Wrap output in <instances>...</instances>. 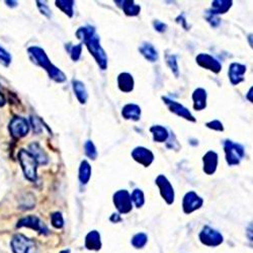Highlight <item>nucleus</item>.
Returning <instances> with one entry per match:
<instances>
[{"label": "nucleus", "instance_id": "nucleus-15", "mask_svg": "<svg viewBox=\"0 0 253 253\" xmlns=\"http://www.w3.org/2000/svg\"><path fill=\"white\" fill-rule=\"evenodd\" d=\"M246 72V66L240 63H232L229 67L228 75L232 85H238L244 81V74Z\"/></svg>", "mask_w": 253, "mask_h": 253}, {"label": "nucleus", "instance_id": "nucleus-36", "mask_svg": "<svg viewBox=\"0 0 253 253\" xmlns=\"http://www.w3.org/2000/svg\"><path fill=\"white\" fill-rule=\"evenodd\" d=\"M206 126H207V128L212 129L214 131H217V132H223L224 131L223 124L220 121H218V119H214V121H211V122L207 123Z\"/></svg>", "mask_w": 253, "mask_h": 253}, {"label": "nucleus", "instance_id": "nucleus-22", "mask_svg": "<svg viewBox=\"0 0 253 253\" xmlns=\"http://www.w3.org/2000/svg\"><path fill=\"white\" fill-rule=\"evenodd\" d=\"M116 2L117 3H121V4H117L118 6H121L123 11L125 12V15L128 17H136L139 15V12L141 10V7L137 4H135L134 1H131V0H122V1H118L117 0Z\"/></svg>", "mask_w": 253, "mask_h": 253}, {"label": "nucleus", "instance_id": "nucleus-6", "mask_svg": "<svg viewBox=\"0 0 253 253\" xmlns=\"http://www.w3.org/2000/svg\"><path fill=\"white\" fill-rule=\"evenodd\" d=\"M199 240L209 247H216L223 243L224 238L220 232L211 228L210 226H205L199 233Z\"/></svg>", "mask_w": 253, "mask_h": 253}, {"label": "nucleus", "instance_id": "nucleus-7", "mask_svg": "<svg viewBox=\"0 0 253 253\" xmlns=\"http://www.w3.org/2000/svg\"><path fill=\"white\" fill-rule=\"evenodd\" d=\"M17 227L18 228H21V227L30 228L35 231H38L39 234H42V235H48L50 233L48 227L44 224V222L39 220L38 217L33 216V215L21 218L18 222Z\"/></svg>", "mask_w": 253, "mask_h": 253}, {"label": "nucleus", "instance_id": "nucleus-14", "mask_svg": "<svg viewBox=\"0 0 253 253\" xmlns=\"http://www.w3.org/2000/svg\"><path fill=\"white\" fill-rule=\"evenodd\" d=\"M132 157L138 163L142 164L145 167H148L154 160V154L147 148L137 147L132 152Z\"/></svg>", "mask_w": 253, "mask_h": 253}, {"label": "nucleus", "instance_id": "nucleus-2", "mask_svg": "<svg viewBox=\"0 0 253 253\" xmlns=\"http://www.w3.org/2000/svg\"><path fill=\"white\" fill-rule=\"evenodd\" d=\"M28 51L30 53V55L35 60V62L48 72L51 79L59 83L64 82L66 80L65 74L59 68H57L55 65H53L51 63L50 59L46 54V52L42 48L34 46V47H30Z\"/></svg>", "mask_w": 253, "mask_h": 253}, {"label": "nucleus", "instance_id": "nucleus-29", "mask_svg": "<svg viewBox=\"0 0 253 253\" xmlns=\"http://www.w3.org/2000/svg\"><path fill=\"white\" fill-rule=\"evenodd\" d=\"M147 242H148V237L145 233H137L132 238V241H131L132 245L137 249L143 248L146 244H147Z\"/></svg>", "mask_w": 253, "mask_h": 253}, {"label": "nucleus", "instance_id": "nucleus-32", "mask_svg": "<svg viewBox=\"0 0 253 253\" xmlns=\"http://www.w3.org/2000/svg\"><path fill=\"white\" fill-rule=\"evenodd\" d=\"M131 198H132V202L135 204V206L137 208H141L145 203L144 194L141 190H138V189L133 192V194L131 195Z\"/></svg>", "mask_w": 253, "mask_h": 253}, {"label": "nucleus", "instance_id": "nucleus-40", "mask_svg": "<svg viewBox=\"0 0 253 253\" xmlns=\"http://www.w3.org/2000/svg\"><path fill=\"white\" fill-rule=\"evenodd\" d=\"M246 235L250 241L253 242V222H251L246 229Z\"/></svg>", "mask_w": 253, "mask_h": 253}, {"label": "nucleus", "instance_id": "nucleus-23", "mask_svg": "<svg viewBox=\"0 0 253 253\" xmlns=\"http://www.w3.org/2000/svg\"><path fill=\"white\" fill-rule=\"evenodd\" d=\"M139 51L146 60H148L150 62H155L158 60L157 50L150 43H143L139 48Z\"/></svg>", "mask_w": 253, "mask_h": 253}, {"label": "nucleus", "instance_id": "nucleus-26", "mask_svg": "<svg viewBox=\"0 0 253 253\" xmlns=\"http://www.w3.org/2000/svg\"><path fill=\"white\" fill-rule=\"evenodd\" d=\"M150 132L153 135V140L158 143L165 142L169 137L167 129L162 126H153L150 128Z\"/></svg>", "mask_w": 253, "mask_h": 253}, {"label": "nucleus", "instance_id": "nucleus-28", "mask_svg": "<svg viewBox=\"0 0 253 253\" xmlns=\"http://www.w3.org/2000/svg\"><path fill=\"white\" fill-rule=\"evenodd\" d=\"M56 6L60 8L65 15H67L69 18L73 17L74 1H72V0H57Z\"/></svg>", "mask_w": 253, "mask_h": 253}, {"label": "nucleus", "instance_id": "nucleus-27", "mask_svg": "<svg viewBox=\"0 0 253 253\" xmlns=\"http://www.w3.org/2000/svg\"><path fill=\"white\" fill-rule=\"evenodd\" d=\"M91 176V167L89 163L84 160L81 162L80 167H79V180L82 184H86Z\"/></svg>", "mask_w": 253, "mask_h": 253}, {"label": "nucleus", "instance_id": "nucleus-3", "mask_svg": "<svg viewBox=\"0 0 253 253\" xmlns=\"http://www.w3.org/2000/svg\"><path fill=\"white\" fill-rule=\"evenodd\" d=\"M19 160L25 178L29 179L30 181H36L37 168L39 163L36 160V158L33 156V154L29 150L21 149L19 152Z\"/></svg>", "mask_w": 253, "mask_h": 253}, {"label": "nucleus", "instance_id": "nucleus-38", "mask_svg": "<svg viewBox=\"0 0 253 253\" xmlns=\"http://www.w3.org/2000/svg\"><path fill=\"white\" fill-rule=\"evenodd\" d=\"M153 25H154V29H155L157 32H159V33L165 32V31H166V28H167V25H166L164 22H162V21H160V20H158V19H156V20L153 21Z\"/></svg>", "mask_w": 253, "mask_h": 253}, {"label": "nucleus", "instance_id": "nucleus-44", "mask_svg": "<svg viewBox=\"0 0 253 253\" xmlns=\"http://www.w3.org/2000/svg\"><path fill=\"white\" fill-rule=\"evenodd\" d=\"M247 39H248V43H249L250 47L253 49V34H249L247 37Z\"/></svg>", "mask_w": 253, "mask_h": 253}, {"label": "nucleus", "instance_id": "nucleus-43", "mask_svg": "<svg viewBox=\"0 0 253 253\" xmlns=\"http://www.w3.org/2000/svg\"><path fill=\"white\" fill-rule=\"evenodd\" d=\"M5 104V98H4V96L1 93V91H0V108L1 106H4Z\"/></svg>", "mask_w": 253, "mask_h": 253}, {"label": "nucleus", "instance_id": "nucleus-8", "mask_svg": "<svg viewBox=\"0 0 253 253\" xmlns=\"http://www.w3.org/2000/svg\"><path fill=\"white\" fill-rule=\"evenodd\" d=\"M30 125L25 118L21 117H15L9 123V132L13 138L20 139L28 135Z\"/></svg>", "mask_w": 253, "mask_h": 253}, {"label": "nucleus", "instance_id": "nucleus-45", "mask_svg": "<svg viewBox=\"0 0 253 253\" xmlns=\"http://www.w3.org/2000/svg\"><path fill=\"white\" fill-rule=\"evenodd\" d=\"M60 253H70V250L69 249H65V250H62Z\"/></svg>", "mask_w": 253, "mask_h": 253}, {"label": "nucleus", "instance_id": "nucleus-10", "mask_svg": "<svg viewBox=\"0 0 253 253\" xmlns=\"http://www.w3.org/2000/svg\"><path fill=\"white\" fill-rule=\"evenodd\" d=\"M162 99H163V101L165 102V104L167 105V108L169 109V111L171 113H173V114L180 117L188 119V121H190V122H193V123L196 122V119L193 116V114L188 109L184 108V106L181 103H179L175 100H172L168 97H162Z\"/></svg>", "mask_w": 253, "mask_h": 253}, {"label": "nucleus", "instance_id": "nucleus-21", "mask_svg": "<svg viewBox=\"0 0 253 253\" xmlns=\"http://www.w3.org/2000/svg\"><path fill=\"white\" fill-rule=\"evenodd\" d=\"M122 115L126 119H133V121H138L141 117V109L140 106L134 103H129L124 106L122 111Z\"/></svg>", "mask_w": 253, "mask_h": 253}, {"label": "nucleus", "instance_id": "nucleus-31", "mask_svg": "<svg viewBox=\"0 0 253 253\" xmlns=\"http://www.w3.org/2000/svg\"><path fill=\"white\" fill-rule=\"evenodd\" d=\"M165 60H166V64L168 65V67L171 69V71L173 72L176 77L178 76V63L176 60V56L175 55H166L165 56Z\"/></svg>", "mask_w": 253, "mask_h": 253}, {"label": "nucleus", "instance_id": "nucleus-42", "mask_svg": "<svg viewBox=\"0 0 253 253\" xmlns=\"http://www.w3.org/2000/svg\"><path fill=\"white\" fill-rule=\"evenodd\" d=\"M122 219H121V217H119V215L118 214H114L112 217H111V221H113V222H119L121 221Z\"/></svg>", "mask_w": 253, "mask_h": 253}, {"label": "nucleus", "instance_id": "nucleus-16", "mask_svg": "<svg viewBox=\"0 0 253 253\" xmlns=\"http://www.w3.org/2000/svg\"><path fill=\"white\" fill-rule=\"evenodd\" d=\"M219 162V157L218 154L215 151H208L204 157H203V163H204V172L208 175H214L217 170Z\"/></svg>", "mask_w": 253, "mask_h": 253}, {"label": "nucleus", "instance_id": "nucleus-4", "mask_svg": "<svg viewBox=\"0 0 253 253\" xmlns=\"http://www.w3.org/2000/svg\"><path fill=\"white\" fill-rule=\"evenodd\" d=\"M224 151L226 161H227L229 166L238 165L245 155L243 146L231 140H226L224 142Z\"/></svg>", "mask_w": 253, "mask_h": 253}, {"label": "nucleus", "instance_id": "nucleus-41", "mask_svg": "<svg viewBox=\"0 0 253 253\" xmlns=\"http://www.w3.org/2000/svg\"><path fill=\"white\" fill-rule=\"evenodd\" d=\"M246 98H247L250 102L253 103V86L250 87V89L248 90L247 95H246Z\"/></svg>", "mask_w": 253, "mask_h": 253}, {"label": "nucleus", "instance_id": "nucleus-19", "mask_svg": "<svg viewBox=\"0 0 253 253\" xmlns=\"http://www.w3.org/2000/svg\"><path fill=\"white\" fill-rule=\"evenodd\" d=\"M85 247L88 250L97 251L101 248L100 234L97 231H91L85 237Z\"/></svg>", "mask_w": 253, "mask_h": 253}, {"label": "nucleus", "instance_id": "nucleus-5", "mask_svg": "<svg viewBox=\"0 0 253 253\" xmlns=\"http://www.w3.org/2000/svg\"><path fill=\"white\" fill-rule=\"evenodd\" d=\"M11 249L13 253H37L38 248L34 240L22 234H16L11 239Z\"/></svg>", "mask_w": 253, "mask_h": 253}, {"label": "nucleus", "instance_id": "nucleus-30", "mask_svg": "<svg viewBox=\"0 0 253 253\" xmlns=\"http://www.w3.org/2000/svg\"><path fill=\"white\" fill-rule=\"evenodd\" d=\"M66 49L70 53V56L71 59L73 61H78L79 58L81 56V51H82V45L81 44H78L75 46H70V44H68L66 46Z\"/></svg>", "mask_w": 253, "mask_h": 253}, {"label": "nucleus", "instance_id": "nucleus-12", "mask_svg": "<svg viewBox=\"0 0 253 253\" xmlns=\"http://www.w3.org/2000/svg\"><path fill=\"white\" fill-rule=\"evenodd\" d=\"M195 61L198 64V66H201L202 68L210 70L215 74H219L222 70L221 63L216 58L209 54H205V53L198 54L195 58Z\"/></svg>", "mask_w": 253, "mask_h": 253}, {"label": "nucleus", "instance_id": "nucleus-17", "mask_svg": "<svg viewBox=\"0 0 253 253\" xmlns=\"http://www.w3.org/2000/svg\"><path fill=\"white\" fill-rule=\"evenodd\" d=\"M207 97L208 93L204 88H196L193 93L194 109L197 112L203 111L207 108Z\"/></svg>", "mask_w": 253, "mask_h": 253}, {"label": "nucleus", "instance_id": "nucleus-37", "mask_svg": "<svg viewBox=\"0 0 253 253\" xmlns=\"http://www.w3.org/2000/svg\"><path fill=\"white\" fill-rule=\"evenodd\" d=\"M37 4H38V8L39 9V11H41L44 16H46L47 18H51V10L48 6V4L46 2H43V1H37Z\"/></svg>", "mask_w": 253, "mask_h": 253}, {"label": "nucleus", "instance_id": "nucleus-11", "mask_svg": "<svg viewBox=\"0 0 253 253\" xmlns=\"http://www.w3.org/2000/svg\"><path fill=\"white\" fill-rule=\"evenodd\" d=\"M114 204L121 214H128L132 211V198L127 191H118L114 195Z\"/></svg>", "mask_w": 253, "mask_h": 253}, {"label": "nucleus", "instance_id": "nucleus-13", "mask_svg": "<svg viewBox=\"0 0 253 253\" xmlns=\"http://www.w3.org/2000/svg\"><path fill=\"white\" fill-rule=\"evenodd\" d=\"M155 182L159 188V191H160V195L164 198V201L168 205L173 204V202H175V191H173L172 185L169 182V180L166 178V176H164L162 175H158Z\"/></svg>", "mask_w": 253, "mask_h": 253}, {"label": "nucleus", "instance_id": "nucleus-34", "mask_svg": "<svg viewBox=\"0 0 253 253\" xmlns=\"http://www.w3.org/2000/svg\"><path fill=\"white\" fill-rule=\"evenodd\" d=\"M84 150H85V154L88 158L92 159V160H96L97 157V151L95 144H93L91 141H87L84 145Z\"/></svg>", "mask_w": 253, "mask_h": 253}, {"label": "nucleus", "instance_id": "nucleus-18", "mask_svg": "<svg viewBox=\"0 0 253 253\" xmlns=\"http://www.w3.org/2000/svg\"><path fill=\"white\" fill-rule=\"evenodd\" d=\"M232 4L233 2L231 0L230 1L229 0H215V1L212 2V8L207 12L216 17L219 15H224V13H226L231 8Z\"/></svg>", "mask_w": 253, "mask_h": 253}, {"label": "nucleus", "instance_id": "nucleus-35", "mask_svg": "<svg viewBox=\"0 0 253 253\" xmlns=\"http://www.w3.org/2000/svg\"><path fill=\"white\" fill-rule=\"evenodd\" d=\"M0 63L3 64L4 66H8L11 63L10 54L6 50H4L1 47H0Z\"/></svg>", "mask_w": 253, "mask_h": 253}, {"label": "nucleus", "instance_id": "nucleus-39", "mask_svg": "<svg viewBox=\"0 0 253 253\" xmlns=\"http://www.w3.org/2000/svg\"><path fill=\"white\" fill-rule=\"evenodd\" d=\"M207 19L212 24V26H214V28H216V26H218L220 23V19L216 16H212L210 13H207Z\"/></svg>", "mask_w": 253, "mask_h": 253}, {"label": "nucleus", "instance_id": "nucleus-9", "mask_svg": "<svg viewBox=\"0 0 253 253\" xmlns=\"http://www.w3.org/2000/svg\"><path fill=\"white\" fill-rule=\"evenodd\" d=\"M203 205L204 199L197 195L195 192L186 193L182 201V209L185 214H192L193 212L201 209Z\"/></svg>", "mask_w": 253, "mask_h": 253}, {"label": "nucleus", "instance_id": "nucleus-1", "mask_svg": "<svg viewBox=\"0 0 253 253\" xmlns=\"http://www.w3.org/2000/svg\"><path fill=\"white\" fill-rule=\"evenodd\" d=\"M76 37L85 44L100 69L105 70L108 67V57H106L105 52L100 46L99 37L97 34L96 29L92 28V26H82V28L77 30Z\"/></svg>", "mask_w": 253, "mask_h": 253}, {"label": "nucleus", "instance_id": "nucleus-33", "mask_svg": "<svg viewBox=\"0 0 253 253\" xmlns=\"http://www.w3.org/2000/svg\"><path fill=\"white\" fill-rule=\"evenodd\" d=\"M51 223L53 225V227H55L56 229L63 228L64 219H63L61 213H59V212L53 213V214L51 215Z\"/></svg>", "mask_w": 253, "mask_h": 253}, {"label": "nucleus", "instance_id": "nucleus-20", "mask_svg": "<svg viewBox=\"0 0 253 253\" xmlns=\"http://www.w3.org/2000/svg\"><path fill=\"white\" fill-rule=\"evenodd\" d=\"M117 85L123 92H131L134 89V79L129 73H121L117 77Z\"/></svg>", "mask_w": 253, "mask_h": 253}, {"label": "nucleus", "instance_id": "nucleus-25", "mask_svg": "<svg viewBox=\"0 0 253 253\" xmlns=\"http://www.w3.org/2000/svg\"><path fill=\"white\" fill-rule=\"evenodd\" d=\"M72 86H73V90L75 92V96H76L77 99L79 100V102L85 103L87 101V98H88V93L86 91V88H85L84 84L81 81L73 80Z\"/></svg>", "mask_w": 253, "mask_h": 253}, {"label": "nucleus", "instance_id": "nucleus-24", "mask_svg": "<svg viewBox=\"0 0 253 253\" xmlns=\"http://www.w3.org/2000/svg\"><path fill=\"white\" fill-rule=\"evenodd\" d=\"M33 156L36 158L39 164H47L48 163V156L45 153V151L42 149L41 146L39 143H33L30 145V150H29Z\"/></svg>", "mask_w": 253, "mask_h": 253}]
</instances>
